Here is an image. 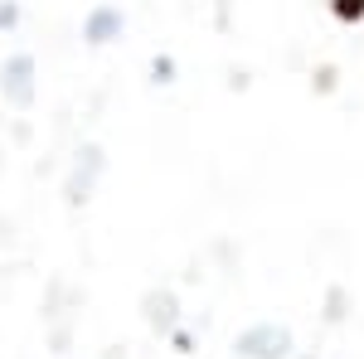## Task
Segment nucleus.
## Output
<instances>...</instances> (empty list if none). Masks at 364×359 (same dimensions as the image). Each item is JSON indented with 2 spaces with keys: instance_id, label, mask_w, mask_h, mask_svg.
<instances>
[{
  "instance_id": "obj_4",
  "label": "nucleus",
  "mask_w": 364,
  "mask_h": 359,
  "mask_svg": "<svg viewBox=\"0 0 364 359\" xmlns=\"http://www.w3.org/2000/svg\"><path fill=\"white\" fill-rule=\"evenodd\" d=\"M122 34H127V10L122 5H92L83 15V44H92V49L112 44Z\"/></svg>"
},
{
  "instance_id": "obj_9",
  "label": "nucleus",
  "mask_w": 364,
  "mask_h": 359,
  "mask_svg": "<svg viewBox=\"0 0 364 359\" xmlns=\"http://www.w3.org/2000/svg\"><path fill=\"white\" fill-rule=\"evenodd\" d=\"M15 25H20V0H0V34H10Z\"/></svg>"
},
{
  "instance_id": "obj_1",
  "label": "nucleus",
  "mask_w": 364,
  "mask_h": 359,
  "mask_svg": "<svg viewBox=\"0 0 364 359\" xmlns=\"http://www.w3.org/2000/svg\"><path fill=\"white\" fill-rule=\"evenodd\" d=\"M233 350H238V359H291L296 340H291V331L277 326V321H257L248 331H238Z\"/></svg>"
},
{
  "instance_id": "obj_11",
  "label": "nucleus",
  "mask_w": 364,
  "mask_h": 359,
  "mask_svg": "<svg viewBox=\"0 0 364 359\" xmlns=\"http://www.w3.org/2000/svg\"><path fill=\"white\" fill-rule=\"evenodd\" d=\"M340 306H345V291H340V286H331V296H326V321H340V316H345Z\"/></svg>"
},
{
  "instance_id": "obj_5",
  "label": "nucleus",
  "mask_w": 364,
  "mask_h": 359,
  "mask_svg": "<svg viewBox=\"0 0 364 359\" xmlns=\"http://www.w3.org/2000/svg\"><path fill=\"white\" fill-rule=\"evenodd\" d=\"M146 306H151V326L156 331H175V296L170 291H161V296H146Z\"/></svg>"
},
{
  "instance_id": "obj_3",
  "label": "nucleus",
  "mask_w": 364,
  "mask_h": 359,
  "mask_svg": "<svg viewBox=\"0 0 364 359\" xmlns=\"http://www.w3.org/2000/svg\"><path fill=\"white\" fill-rule=\"evenodd\" d=\"M34 78H39V58L34 54H10L0 63V92H5V102L10 107H29L34 102Z\"/></svg>"
},
{
  "instance_id": "obj_6",
  "label": "nucleus",
  "mask_w": 364,
  "mask_h": 359,
  "mask_svg": "<svg viewBox=\"0 0 364 359\" xmlns=\"http://www.w3.org/2000/svg\"><path fill=\"white\" fill-rule=\"evenodd\" d=\"M331 15L340 25H364V0H331Z\"/></svg>"
},
{
  "instance_id": "obj_8",
  "label": "nucleus",
  "mask_w": 364,
  "mask_h": 359,
  "mask_svg": "<svg viewBox=\"0 0 364 359\" xmlns=\"http://www.w3.org/2000/svg\"><path fill=\"white\" fill-rule=\"evenodd\" d=\"M175 73H180V68H175V58H170V54L151 58V83H175Z\"/></svg>"
},
{
  "instance_id": "obj_7",
  "label": "nucleus",
  "mask_w": 364,
  "mask_h": 359,
  "mask_svg": "<svg viewBox=\"0 0 364 359\" xmlns=\"http://www.w3.org/2000/svg\"><path fill=\"white\" fill-rule=\"evenodd\" d=\"M311 87H316L321 97H326V92H336V87H340V68H336V63H321V68L311 73Z\"/></svg>"
},
{
  "instance_id": "obj_10",
  "label": "nucleus",
  "mask_w": 364,
  "mask_h": 359,
  "mask_svg": "<svg viewBox=\"0 0 364 359\" xmlns=\"http://www.w3.org/2000/svg\"><path fill=\"white\" fill-rule=\"evenodd\" d=\"M170 345H175V355H190V350H195V335L185 331V326H175V331H170Z\"/></svg>"
},
{
  "instance_id": "obj_2",
  "label": "nucleus",
  "mask_w": 364,
  "mask_h": 359,
  "mask_svg": "<svg viewBox=\"0 0 364 359\" xmlns=\"http://www.w3.org/2000/svg\"><path fill=\"white\" fill-rule=\"evenodd\" d=\"M102 166H107L102 146H92V141H87L83 151H78V161H73V170H68V180H63V199H68V209H78V204L92 199L97 180H102Z\"/></svg>"
}]
</instances>
